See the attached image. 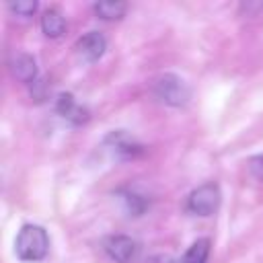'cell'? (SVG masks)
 Returning <instances> with one entry per match:
<instances>
[{
  "label": "cell",
  "instance_id": "6da1fadb",
  "mask_svg": "<svg viewBox=\"0 0 263 263\" xmlns=\"http://www.w3.org/2000/svg\"><path fill=\"white\" fill-rule=\"evenodd\" d=\"M49 251V234L39 224H25L14 238V255L25 263L45 259Z\"/></svg>",
  "mask_w": 263,
  "mask_h": 263
},
{
  "label": "cell",
  "instance_id": "7a4b0ae2",
  "mask_svg": "<svg viewBox=\"0 0 263 263\" xmlns=\"http://www.w3.org/2000/svg\"><path fill=\"white\" fill-rule=\"evenodd\" d=\"M152 92L160 103L171 105V107H185L191 99V90L187 82L181 76L171 74V72L160 74L152 80Z\"/></svg>",
  "mask_w": 263,
  "mask_h": 263
},
{
  "label": "cell",
  "instance_id": "3957f363",
  "mask_svg": "<svg viewBox=\"0 0 263 263\" xmlns=\"http://www.w3.org/2000/svg\"><path fill=\"white\" fill-rule=\"evenodd\" d=\"M105 150L117 160H134L144 154V146L125 129H113L103 140Z\"/></svg>",
  "mask_w": 263,
  "mask_h": 263
},
{
  "label": "cell",
  "instance_id": "277c9868",
  "mask_svg": "<svg viewBox=\"0 0 263 263\" xmlns=\"http://www.w3.org/2000/svg\"><path fill=\"white\" fill-rule=\"evenodd\" d=\"M220 187L216 183H203L197 189H193L187 197V212L195 216H212L220 208Z\"/></svg>",
  "mask_w": 263,
  "mask_h": 263
},
{
  "label": "cell",
  "instance_id": "5b68a950",
  "mask_svg": "<svg viewBox=\"0 0 263 263\" xmlns=\"http://www.w3.org/2000/svg\"><path fill=\"white\" fill-rule=\"evenodd\" d=\"M103 249L115 263H134L140 253V245L125 234H111L103 240Z\"/></svg>",
  "mask_w": 263,
  "mask_h": 263
},
{
  "label": "cell",
  "instance_id": "8992f818",
  "mask_svg": "<svg viewBox=\"0 0 263 263\" xmlns=\"http://www.w3.org/2000/svg\"><path fill=\"white\" fill-rule=\"evenodd\" d=\"M74 49H76V53H78V58H80L82 62L92 64V62H97L99 58H103V53H105V49H107V39H105V35L99 33V31H88V33H84L82 37L76 39Z\"/></svg>",
  "mask_w": 263,
  "mask_h": 263
},
{
  "label": "cell",
  "instance_id": "52a82bcc",
  "mask_svg": "<svg viewBox=\"0 0 263 263\" xmlns=\"http://www.w3.org/2000/svg\"><path fill=\"white\" fill-rule=\"evenodd\" d=\"M55 111H58L64 119H68L70 123H74V125H82V123L88 121V111H86V107H82V105L74 99V95H70V92H60V95H58V99H55Z\"/></svg>",
  "mask_w": 263,
  "mask_h": 263
},
{
  "label": "cell",
  "instance_id": "ba28073f",
  "mask_svg": "<svg viewBox=\"0 0 263 263\" xmlns=\"http://www.w3.org/2000/svg\"><path fill=\"white\" fill-rule=\"evenodd\" d=\"M10 72L16 80H21L25 84H31V82L37 80V62L29 53H16L10 60Z\"/></svg>",
  "mask_w": 263,
  "mask_h": 263
},
{
  "label": "cell",
  "instance_id": "9c48e42d",
  "mask_svg": "<svg viewBox=\"0 0 263 263\" xmlns=\"http://www.w3.org/2000/svg\"><path fill=\"white\" fill-rule=\"evenodd\" d=\"M41 31L49 39H58L66 31V18L58 8H47L41 14Z\"/></svg>",
  "mask_w": 263,
  "mask_h": 263
},
{
  "label": "cell",
  "instance_id": "30bf717a",
  "mask_svg": "<svg viewBox=\"0 0 263 263\" xmlns=\"http://www.w3.org/2000/svg\"><path fill=\"white\" fill-rule=\"evenodd\" d=\"M92 10L103 21H119L127 12V4L125 2H97Z\"/></svg>",
  "mask_w": 263,
  "mask_h": 263
},
{
  "label": "cell",
  "instance_id": "8fae6325",
  "mask_svg": "<svg viewBox=\"0 0 263 263\" xmlns=\"http://www.w3.org/2000/svg\"><path fill=\"white\" fill-rule=\"evenodd\" d=\"M210 238H197L183 255L181 263H208L210 257Z\"/></svg>",
  "mask_w": 263,
  "mask_h": 263
},
{
  "label": "cell",
  "instance_id": "7c38bea8",
  "mask_svg": "<svg viewBox=\"0 0 263 263\" xmlns=\"http://www.w3.org/2000/svg\"><path fill=\"white\" fill-rule=\"evenodd\" d=\"M121 199H123V203H125L127 212H129V214H134V216H140V214L148 208V199H146L144 195H138V193H136V191H132V189L121 191Z\"/></svg>",
  "mask_w": 263,
  "mask_h": 263
},
{
  "label": "cell",
  "instance_id": "4fadbf2b",
  "mask_svg": "<svg viewBox=\"0 0 263 263\" xmlns=\"http://www.w3.org/2000/svg\"><path fill=\"white\" fill-rule=\"evenodd\" d=\"M37 6H39V4H37L35 0H18V2H10V4H8V10H10L12 14L21 16V18H29V16L35 14Z\"/></svg>",
  "mask_w": 263,
  "mask_h": 263
},
{
  "label": "cell",
  "instance_id": "5bb4252c",
  "mask_svg": "<svg viewBox=\"0 0 263 263\" xmlns=\"http://www.w3.org/2000/svg\"><path fill=\"white\" fill-rule=\"evenodd\" d=\"M247 168H249V175H251L253 179H257L259 183H263V154L249 158Z\"/></svg>",
  "mask_w": 263,
  "mask_h": 263
}]
</instances>
